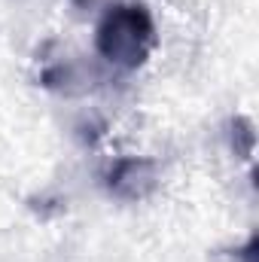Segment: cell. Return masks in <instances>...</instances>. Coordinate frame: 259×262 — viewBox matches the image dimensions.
Instances as JSON below:
<instances>
[{"label":"cell","mask_w":259,"mask_h":262,"mask_svg":"<svg viewBox=\"0 0 259 262\" xmlns=\"http://www.w3.org/2000/svg\"><path fill=\"white\" fill-rule=\"evenodd\" d=\"M95 46L101 52V58H107L110 64L134 70L140 67L153 46H156V25L153 15L146 12V6L140 3H119L113 6L95 34Z\"/></svg>","instance_id":"1"},{"label":"cell","mask_w":259,"mask_h":262,"mask_svg":"<svg viewBox=\"0 0 259 262\" xmlns=\"http://www.w3.org/2000/svg\"><path fill=\"white\" fill-rule=\"evenodd\" d=\"M156 186H159V168L153 159L143 156H125L113 162V168L107 171V189L119 201H143L156 192Z\"/></svg>","instance_id":"2"},{"label":"cell","mask_w":259,"mask_h":262,"mask_svg":"<svg viewBox=\"0 0 259 262\" xmlns=\"http://www.w3.org/2000/svg\"><path fill=\"white\" fill-rule=\"evenodd\" d=\"M253 146H256V131L253 122L244 119V116H235L232 119V149L238 159H250L253 156Z\"/></svg>","instance_id":"3"}]
</instances>
